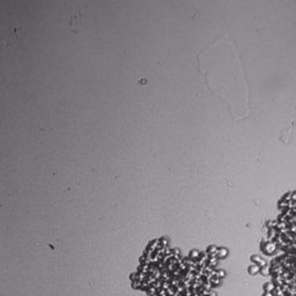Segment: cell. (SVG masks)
<instances>
[{
  "label": "cell",
  "instance_id": "1",
  "mask_svg": "<svg viewBox=\"0 0 296 296\" xmlns=\"http://www.w3.org/2000/svg\"><path fill=\"white\" fill-rule=\"evenodd\" d=\"M197 61L207 87L228 102L233 118H247L250 112L247 77L229 35H222L201 50Z\"/></svg>",
  "mask_w": 296,
  "mask_h": 296
}]
</instances>
